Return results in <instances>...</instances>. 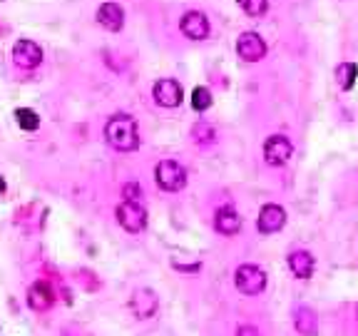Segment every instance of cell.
Returning a JSON list of instances; mask_svg holds the SVG:
<instances>
[{"instance_id": "cell-9", "label": "cell", "mask_w": 358, "mask_h": 336, "mask_svg": "<svg viewBox=\"0 0 358 336\" xmlns=\"http://www.w3.org/2000/svg\"><path fill=\"white\" fill-rule=\"evenodd\" d=\"M129 309H132V314L137 319H152L157 314V309H159V299H157V294L152 289L142 286V289H137L129 297Z\"/></svg>"}, {"instance_id": "cell-10", "label": "cell", "mask_w": 358, "mask_h": 336, "mask_svg": "<svg viewBox=\"0 0 358 336\" xmlns=\"http://www.w3.org/2000/svg\"><path fill=\"white\" fill-rule=\"evenodd\" d=\"M286 224V209L279 207V204H264L262 212H259L257 219V230L262 234H274Z\"/></svg>"}, {"instance_id": "cell-14", "label": "cell", "mask_w": 358, "mask_h": 336, "mask_svg": "<svg viewBox=\"0 0 358 336\" xmlns=\"http://www.w3.org/2000/svg\"><path fill=\"white\" fill-rule=\"evenodd\" d=\"M52 302H55V294L45 281H38V284H33L28 289V304L33 312H48L52 307Z\"/></svg>"}, {"instance_id": "cell-23", "label": "cell", "mask_w": 358, "mask_h": 336, "mask_svg": "<svg viewBox=\"0 0 358 336\" xmlns=\"http://www.w3.org/2000/svg\"><path fill=\"white\" fill-rule=\"evenodd\" d=\"M236 336H262V331L254 329V326H239V329H236Z\"/></svg>"}, {"instance_id": "cell-8", "label": "cell", "mask_w": 358, "mask_h": 336, "mask_svg": "<svg viewBox=\"0 0 358 336\" xmlns=\"http://www.w3.org/2000/svg\"><path fill=\"white\" fill-rule=\"evenodd\" d=\"M152 97L159 107H177L185 100V92H182V85L172 78L157 80L155 88H152Z\"/></svg>"}, {"instance_id": "cell-15", "label": "cell", "mask_w": 358, "mask_h": 336, "mask_svg": "<svg viewBox=\"0 0 358 336\" xmlns=\"http://www.w3.org/2000/svg\"><path fill=\"white\" fill-rule=\"evenodd\" d=\"M214 227L224 237H234L241 230V217L231 207H219L217 214H214Z\"/></svg>"}, {"instance_id": "cell-13", "label": "cell", "mask_w": 358, "mask_h": 336, "mask_svg": "<svg viewBox=\"0 0 358 336\" xmlns=\"http://www.w3.org/2000/svg\"><path fill=\"white\" fill-rule=\"evenodd\" d=\"M313 267H316V262H313L311 252H306V249H294V252L289 254L291 274L299 276V279H308V276L313 274Z\"/></svg>"}, {"instance_id": "cell-5", "label": "cell", "mask_w": 358, "mask_h": 336, "mask_svg": "<svg viewBox=\"0 0 358 336\" xmlns=\"http://www.w3.org/2000/svg\"><path fill=\"white\" fill-rule=\"evenodd\" d=\"M291 155H294V145L286 140L284 134H271L264 142V162L268 167H284L291 160Z\"/></svg>"}, {"instance_id": "cell-2", "label": "cell", "mask_w": 358, "mask_h": 336, "mask_svg": "<svg viewBox=\"0 0 358 336\" xmlns=\"http://www.w3.org/2000/svg\"><path fill=\"white\" fill-rule=\"evenodd\" d=\"M155 182L164 192H179L187 187V169L185 164L174 162V160H162L155 167Z\"/></svg>"}, {"instance_id": "cell-18", "label": "cell", "mask_w": 358, "mask_h": 336, "mask_svg": "<svg viewBox=\"0 0 358 336\" xmlns=\"http://www.w3.org/2000/svg\"><path fill=\"white\" fill-rule=\"evenodd\" d=\"M15 120H17V125H20V130H25V132H35V130L40 127L38 112L30 110V107H20V110H15Z\"/></svg>"}, {"instance_id": "cell-24", "label": "cell", "mask_w": 358, "mask_h": 336, "mask_svg": "<svg viewBox=\"0 0 358 336\" xmlns=\"http://www.w3.org/2000/svg\"><path fill=\"white\" fill-rule=\"evenodd\" d=\"M6 192V182H3V177H0V195Z\"/></svg>"}, {"instance_id": "cell-11", "label": "cell", "mask_w": 358, "mask_h": 336, "mask_svg": "<svg viewBox=\"0 0 358 336\" xmlns=\"http://www.w3.org/2000/svg\"><path fill=\"white\" fill-rule=\"evenodd\" d=\"M182 33L187 35L189 40H204L209 35V20L204 13L199 10H189L182 15V22H179Z\"/></svg>"}, {"instance_id": "cell-17", "label": "cell", "mask_w": 358, "mask_h": 336, "mask_svg": "<svg viewBox=\"0 0 358 336\" xmlns=\"http://www.w3.org/2000/svg\"><path fill=\"white\" fill-rule=\"evenodd\" d=\"M356 75L358 67L353 62H341V65L336 67V80H338V88L341 90H351L353 83H356Z\"/></svg>"}, {"instance_id": "cell-1", "label": "cell", "mask_w": 358, "mask_h": 336, "mask_svg": "<svg viewBox=\"0 0 358 336\" xmlns=\"http://www.w3.org/2000/svg\"><path fill=\"white\" fill-rule=\"evenodd\" d=\"M105 140L117 152H132L140 147V130L132 115H112L105 125Z\"/></svg>"}, {"instance_id": "cell-20", "label": "cell", "mask_w": 358, "mask_h": 336, "mask_svg": "<svg viewBox=\"0 0 358 336\" xmlns=\"http://www.w3.org/2000/svg\"><path fill=\"white\" fill-rule=\"evenodd\" d=\"M212 92H209V88H194V92H192V107H194L196 112H204L212 107Z\"/></svg>"}, {"instance_id": "cell-22", "label": "cell", "mask_w": 358, "mask_h": 336, "mask_svg": "<svg viewBox=\"0 0 358 336\" xmlns=\"http://www.w3.org/2000/svg\"><path fill=\"white\" fill-rule=\"evenodd\" d=\"M122 197H124V202H142L145 190H142L137 182H127V185L122 187Z\"/></svg>"}, {"instance_id": "cell-12", "label": "cell", "mask_w": 358, "mask_h": 336, "mask_svg": "<svg viewBox=\"0 0 358 336\" xmlns=\"http://www.w3.org/2000/svg\"><path fill=\"white\" fill-rule=\"evenodd\" d=\"M97 22H100L105 30H110V33L122 30V25H124L122 6H117V3H102V6L97 8Z\"/></svg>"}, {"instance_id": "cell-19", "label": "cell", "mask_w": 358, "mask_h": 336, "mask_svg": "<svg viewBox=\"0 0 358 336\" xmlns=\"http://www.w3.org/2000/svg\"><path fill=\"white\" fill-rule=\"evenodd\" d=\"M192 137H194L196 145H212V142L217 140V130L209 122H196L194 127H192Z\"/></svg>"}, {"instance_id": "cell-6", "label": "cell", "mask_w": 358, "mask_h": 336, "mask_svg": "<svg viewBox=\"0 0 358 336\" xmlns=\"http://www.w3.org/2000/svg\"><path fill=\"white\" fill-rule=\"evenodd\" d=\"M236 52H239V57L244 62H259L266 57V43H264V38L259 33L246 30L236 40Z\"/></svg>"}, {"instance_id": "cell-3", "label": "cell", "mask_w": 358, "mask_h": 336, "mask_svg": "<svg viewBox=\"0 0 358 336\" xmlns=\"http://www.w3.org/2000/svg\"><path fill=\"white\" fill-rule=\"evenodd\" d=\"M234 284L246 297H257L266 289V272L257 264H241L234 272Z\"/></svg>"}, {"instance_id": "cell-21", "label": "cell", "mask_w": 358, "mask_h": 336, "mask_svg": "<svg viewBox=\"0 0 358 336\" xmlns=\"http://www.w3.org/2000/svg\"><path fill=\"white\" fill-rule=\"evenodd\" d=\"M239 6L244 8V10L249 13L252 18H259V15H264V13H266L268 0H239Z\"/></svg>"}, {"instance_id": "cell-4", "label": "cell", "mask_w": 358, "mask_h": 336, "mask_svg": "<svg viewBox=\"0 0 358 336\" xmlns=\"http://www.w3.org/2000/svg\"><path fill=\"white\" fill-rule=\"evenodd\" d=\"M117 222L129 234H140L147 230V209L142 202H122L117 207Z\"/></svg>"}, {"instance_id": "cell-16", "label": "cell", "mask_w": 358, "mask_h": 336, "mask_svg": "<svg viewBox=\"0 0 358 336\" xmlns=\"http://www.w3.org/2000/svg\"><path fill=\"white\" fill-rule=\"evenodd\" d=\"M294 326H296V331L303 336H313L319 331V321H316L311 309H306V307L296 309V314H294Z\"/></svg>"}, {"instance_id": "cell-7", "label": "cell", "mask_w": 358, "mask_h": 336, "mask_svg": "<svg viewBox=\"0 0 358 336\" xmlns=\"http://www.w3.org/2000/svg\"><path fill=\"white\" fill-rule=\"evenodd\" d=\"M13 62L20 70H35L43 62V48L33 40H17L13 45Z\"/></svg>"}]
</instances>
